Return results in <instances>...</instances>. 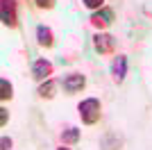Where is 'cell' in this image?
Returning a JSON list of instances; mask_svg holds the SVG:
<instances>
[{
    "instance_id": "obj_1",
    "label": "cell",
    "mask_w": 152,
    "mask_h": 150,
    "mask_svg": "<svg viewBox=\"0 0 152 150\" xmlns=\"http://www.w3.org/2000/svg\"><path fill=\"white\" fill-rule=\"evenodd\" d=\"M77 114H80V118H82L84 125H95L100 121L102 116V105L98 98H86L82 100L80 105H77Z\"/></svg>"
},
{
    "instance_id": "obj_2",
    "label": "cell",
    "mask_w": 152,
    "mask_h": 150,
    "mask_svg": "<svg viewBox=\"0 0 152 150\" xmlns=\"http://www.w3.org/2000/svg\"><path fill=\"white\" fill-rule=\"evenodd\" d=\"M16 0H0V18L5 27H16L18 25V14H16Z\"/></svg>"
},
{
    "instance_id": "obj_3",
    "label": "cell",
    "mask_w": 152,
    "mask_h": 150,
    "mask_svg": "<svg viewBox=\"0 0 152 150\" xmlns=\"http://www.w3.org/2000/svg\"><path fill=\"white\" fill-rule=\"evenodd\" d=\"M93 48L100 55H111L116 50V37H111L107 32H95L93 34Z\"/></svg>"
},
{
    "instance_id": "obj_4",
    "label": "cell",
    "mask_w": 152,
    "mask_h": 150,
    "mask_svg": "<svg viewBox=\"0 0 152 150\" xmlns=\"http://www.w3.org/2000/svg\"><path fill=\"white\" fill-rule=\"evenodd\" d=\"M61 87H64V91L68 96H73V93H80L84 87H86V77H84L82 73H70V75H66L61 80Z\"/></svg>"
},
{
    "instance_id": "obj_5",
    "label": "cell",
    "mask_w": 152,
    "mask_h": 150,
    "mask_svg": "<svg viewBox=\"0 0 152 150\" xmlns=\"http://www.w3.org/2000/svg\"><path fill=\"white\" fill-rule=\"evenodd\" d=\"M111 23H114V9H109V7H102V9L91 14V25L95 30L102 32V30H107Z\"/></svg>"
},
{
    "instance_id": "obj_6",
    "label": "cell",
    "mask_w": 152,
    "mask_h": 150,
    "mask_svg": "<svg viewBox=\"0 0 152 150\" xmlns=\"http://www.w3.org/2000/svg\"><path fill=\"white\" fill-rule=\"evenodd\" d=\"M50 75H52V62H48L45 57H41V59H37V62L32 64V77L37 82L50 80Z\"/></svg>"
},
{
    "instance_id": "obj_7",
    "label": "cell",
    "mask_w": 152,
    "mask_h": 150,
    "mask_svg": "<svg viewBox=\"0 0 152 150\" xmlns=\"http://www.w3.org/2000/svg\"><path fill=\"white\" fill-rule=\"evenodd\" d=\"M125 75H127V57L118 55L114 59V64H111V77H114L116 84H121L125 80Z\"/></svg>"
},
{
    "instance_id": "obj_8",
    "label": "cell",
    "mask_w": 152,
    "mask_h": 150,
    "mask_svg": "<svg viewBox=\"0 0 152 150\" xmlns=\"http://www.w3.org/2000/svg\"><path fill=\"white\" fill-rule=\"evenodd\" d=\"M37 43L41 48H52L55 46V37H52V30L48 25H37Z\"/></svg>"
},
{
    "instance_id": "obj_9",
    "label": "cell",
    "mask_w": 152,
    "mask_h": 150,
    "mask_svg": "<svg viewBox=\"0 0 152 150\" xmlns=\"http://www.w3.org/2000/svg\"><path fill=\"white\" fill-rule=\"evenodd\" d=\"M121 137L116 132H107L104 137L100 139V150H121Z\"/></svg>"
},
{
    "instance_id": "obj_10",
    "label": "cell",
    "mask_w": 152,
    "mask_h": 150,
    "mask_svg": "<svg viewBox=\"0 0 152 150\" xmlns=\"http://www.w3.org/2000/svg\"><path fill=\"white\" fill-rule=\"evenodd\" d=\"M55 89H57L55 80H45V82H41V84H39L37 93H39V98H45V100H50V98H55Z\"/></svg>"
},
{
    "instance_id": "obj_11",
    "label": "cell",
    "mask_w": 152,
    "mask_h": 150,
    "mask_svg": "<svg viewBox=\"0 0 152 150\" xmlns=\"http://www.w3.org/2000/svg\"><path fill=\"white\" fill-rule=\"evenodd\" d=\"M82 137V130L80 127H68V130L61 132V143H77Z\"/></svg>"
},
{
    "instance_id": "obj_12",
    "label": "cell",
    "mask_w": 152,
    "mask_h": 150,
    "mask_svg": "<svg viewBox=\"0 0 152 150\" xmlns=\"http://www.w3.org/2000/svg\"><path fill=\"white\" fill-rule=\"evenodd\" d=\"M14 98V87L9 80H0V100L2 102H7V100Z\"/></svg>"
},
{
    "instance_id": "obj_13",
    "label": "cell",
    "mask_w": 152,
    "mask_h": 150,
    "mask_svg": "<svg viewBox=\"0 0 152 150\" xmlns=\"http://www.w3.org/2000/svg\"><path fill=\"white\" fill-rule=\"evenodd\" d=\"M82 2H84L86 9H91V12H98V9L104 7V0H82Z\"/></svg>"
},
{
    "instance_id": "obj_14",
    "label": "cell",
    "mask_w": 152,
    "mask_h": 150,
    "mask_svg": "<svg viewBox=\"0 0 152 150\" xmlns=\"http://www.w3.org/2000/svg\"><path fill=\"white\" fill-rule=\"evenodd\" d=\"M55 2H57V0H34V5H37L39 9H52Z\"/></svg>"
},
{
    "instance_id": "obj_15",
    "label": "cell",
    "mask_w": 152,
    "mask_h": 150,
    "mask_svg": "<svg viewBox=\"0 0 152 150\" xmlns=\"http://www.w3.org/2000/svg\"><path fill=\"white\" fill-rule=\"evenodd\" d=\"M7 121H9V112H7L5 107H2V109H0V125L5 127V125H7Z\"/></svg>"
},
{
    "instance_id": "obj_16",
    "label": "cell",
    "mask_w": 152,
    "mask_h": 150,
    "mask_svg": "<svg viewBox=\"0 0 152 150\" xmlns=\"http://www.w3.org/2000/svg\"><path fill=\"white\" fill-rule=\"evenodd\" d=\"M9 148H12V139L2 137V139H0V150H9Z\"/></svg>"
},
{
    "instance_id": "obj_17",
    "label": "cell",
    "mask_w": 152,
    "mask_h": 150,
    "mask_svg": "<svg viewBox=\"0 0 152 150\" xmlns=\"http://www.w3.org/2000/svg\"><path fill=\"white\" fill-rule=\"evenodd\" d=\"M57 150H70V148H64V146H61V148H57Z\"/></svg>"
}]
</instances>
